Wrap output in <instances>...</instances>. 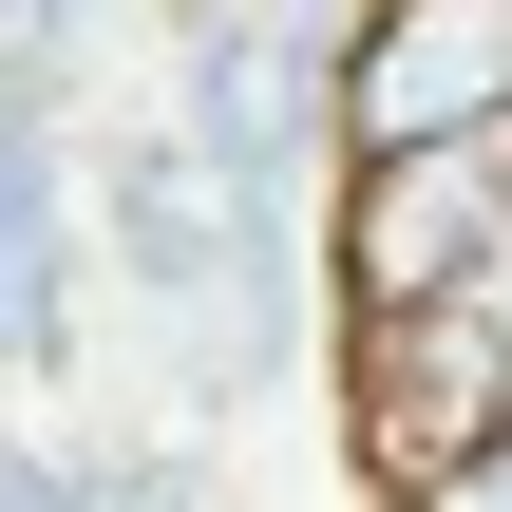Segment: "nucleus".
<instances>
[{
  "instance_id": "obj_5",
  "label": "nucleus",
  "mask_w": 512,
  "mask_h": 512,
  "mask_svg": "<svg viewBox=\"0 0 512 512\" xmlns=\"http://www.w3.org/2000/svg\"><path fill=\"white\" fill-rule=\"evenodd\" d=\"M475 304H512V247H494V285H475Z\"/></svg>"
},
{
  "instance_id": "obj_4",
  "label": "nucleus",
  "mask_w": 512,
  "mask_h": 512,
  "mask_svg": "<svg viewBox=\"0 0 512 512\" xmlns=\"http://www.w3.org/2000/svg\"><path fill=\"white\" fill-rule=\"evenodd\" d=\"M380 512H512V418H494V437H475V456H437L418 494H380Z\"/></svg>"
},
{
  "instance_id": "obj_1",
  "label": "nucleus",
  "mask_w": 512,
  "mask_h": 512,
  "mask_svg": "<svg viewBox=\"0 0 512 512\" xmlns=\"http://www.w3.org/2000/svg\"><path fill=\"white\" fill-rule=\"evenodd\" d=\"M512 418V304H342V437H361V494H418L437 456H475Z\"/></svg>"
},
{
  "instance_id": "obj_3",
  "label": "nucleus",
  "mask_w": 512,
  "mask_h": 512,
  "mask_svg": "<svg viewBox=\"0 0 512 512\" xmlns=\"http://www.w3.org/2000/svg\"><path fill=\"white\" fill-rule=\"evenodd\" d=\"M494 114H512V0H380L342 38V152H418Z\"/></svg>"
},
{
  "instance_id": "obj_2",
  "label": "nucleus",
  "mask_w": 512,
  "mask_h": 512,
  "mask_svg": "<svg viewBox=\"0 0 512 512\" xmlns=\"http://www.w3.org/2000/svg\"><path fill=\"white\" fill-rule=\"evenodd\" d=\"M494 247H512V114L418 133V152H342V228H323L342 304H456V285H494Z\"/></svg>"
}]
</instances>
